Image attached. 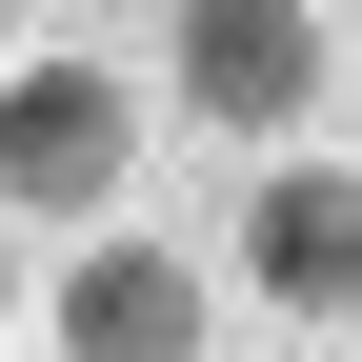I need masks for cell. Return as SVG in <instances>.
<instances>
[{"mask_svg":"<svg viewBox=\"0 0 362 362\" xmlns=\"http://www.w3.org/2000/svg\"><path fill=\"white\" fill-rule=\"evenodd\" d=\"M322 61H342V40L302 21V0H202V21L161 40V81H181V121H221V141H282V121L322 101Z\"/></svg>","mask_w":362,"mask_h":362,"instance_id":"obj_2","label":"cell"},{"mask_svg":"<svg viewBox=\"0 0 362 362\" xmlns=\"http://www.w3.org/2000/svg\"><path fill=\"white\" fill-rule=\"evenodd\" d=\"M0 322H21V282H0Z\"/></svg>","mask_w":362,"mask_h":362,"instance_id":"obj_5","label":"cell"},{"mask_svg":"<svg viewBox=\"0 0 362 362\" xmlns=\"http://www.w3.org/2000/svg\"><path fill=\"white\" fill-rule=\"evenodd\" d=\"M242 282H262V322H362V181L342 161L242 181Z\"/></svg>","mask_w":362,"mask_h":362,"instance_id":"obj_3","label":"cell"},{"mask_svg":"<svg viewBox=\"0 0 362 362\" xmlns=\"http://www.w3.org/2000/svg\"><path fill=\"white\" fill-rule=\"evenodd\" d=\"M121 161H141V121H121L101 61H21V81H0V202H21V221H101Z\"/></svg>","mask_w":362,"mask_h":362,"instance_id":"obj_1","label":"cell"},{"mask_svg":"<svg viewBox=\"0 0 362 362\" xmlns=\"http://www.w3.org/2000/svg\"><path fill=\"white\" fill-rule=\"evenodd\" d=\"M40 322H61V362H202L221 302H202V262H181V242H81Z\"/></svg>","mask_w":362,"mask_h":362,"instance_id":"obj_4","label":"cell"}]
</instances>
